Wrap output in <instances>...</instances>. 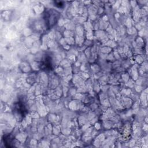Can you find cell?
Wrapping results in <instances>:
<instances>
[{
    "label": "cell",
    "instance_id": "6da1fadb",
    "mask_svg": "<svg viewBox=\"0 0 148 148\" xmlns=\"http://www.w3.org/2000/svg\"><path fill=\"white\" fill-rule=\"evenodd\" d=\"M23 102V101H18L16 103L14 104L13 106V111L16 112V115L19 116V117L23 116L26 111V108Z\"/></svg>",
    "mask_w": 148,
    "mask_h": 148
}]
</instances>
